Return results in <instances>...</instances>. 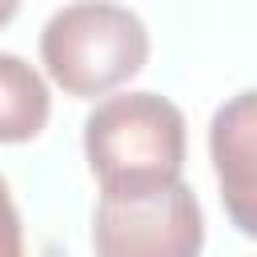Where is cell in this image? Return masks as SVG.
Returning a JSON list of instances; mask_svg holds the SVG:
<instances>
[{"instance_id": "cell-4", "label": "cell", "mask_w": 257, "mask_h": 257, "mask_svg": "<svg viewBox=\"0 0 257 257\" xmlns=\"http://www.w3.org/2000/svg\"><path fill=\"white\" fill-rule=\"evenodd\" d=\"M209 145H213V165H217V181H221V197L237 221L241 233H253L257 229V217H253V92H237L217 116H213V133H209Z\"/></svg>"}, {"instance_id": "cell-1", "label": "cell", "mask_w": 257, "mask_h": 257, "mask_svg": "<svg viewBox=\"0 0 257 257\" xmlns=\"http://www.w3.org/2000/svg\"><path fill=\"white\" fill-rule=\"evenodd\" d=\"M84 157L104 193H145L181 177L185 116L157 92H120L84 120Z\"/></svg>"}, {"instance_id": "cell-7", "label": "cell", "mask_w": 257, "mask_h": 257, "mask_svg": "<svg viewBox=\"0 0 257 257\" xmlns=\"http://www.w3.org/2000/svg\"><path fill=\"white\" fill-rule=\"evenodd\" d=\"M16 8H20V0H0V24H8L16 16Z\"/></svg>"}, {"instance_id": "cell-3", "label": "cell", "mask_w": 257, "mask_h": 257, "mask_svg": "<svg viewBox=\"0 0 257 257\" xmlns=\"http://www.w3.org/2000/svg\"><path fill=\"white\" fill-rule=\"evenodd\" d=\"M92 245L96 257H201L205 217L181 177L145 193H104Z\"/></svg>"}, {"instance_id": "cell-5", "label": "cell", "mask_w": 257, "mask_h": 257, "mask_svg": "<svg viewBox=\"0 0 257 257\" xmlns=\"http://www.w3.org/2000/svg\"><path fill=\"white\" fill-rule=\"evenodd\" d=\"M44 120H48V84L28 60L0 52V141L4 145L32 141L44 128Z\"/></svg>"}, {"instance_id": "cell-2", "label": "cell", "mask_w": 257, "mask_h": 257, "mask_svg": "<svg viewBox=\"0 0 257 257\" xmlns=\"http://www.w3.org/2000/svg\"><path fill=\"white\" fill-rule=\"evenodd\" d=\"M40 60L68 96H104L145 68L149 32L112 0H76L48 16Z\"/></svg>"}, {"instance_id": "cell-6", "label": "cell", "mask_w": 257, "mask_h": 257, "mask_svg": "<svg viewBox=\"0 0 257 257\" xmlns=\"http://www.w3.org/2000/svg\"><path fill=\"white\" fill-rule=\"evenodd\" d=\"M0 257H24V233H20V213L12 205V193L0 177Z\"/></svg>"}]
</instances>
